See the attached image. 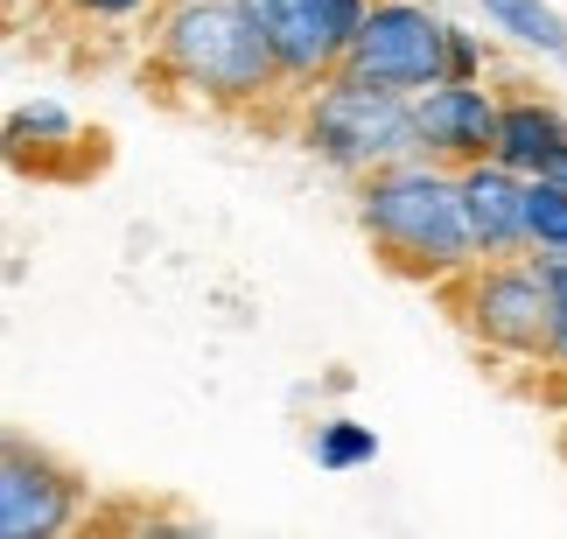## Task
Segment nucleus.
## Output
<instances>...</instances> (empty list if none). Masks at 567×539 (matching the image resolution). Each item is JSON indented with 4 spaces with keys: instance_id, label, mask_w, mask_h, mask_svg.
<instances>
[{
    "instance_id": "nucleus-1",
    "label": "nucleus",
    "mask_w": 567,
    "mask_h": 539,
    "mask_svg": "<svg viewBox=\"0 0 567 539\" xmlns=\"http://www.w3.org/2000/svg\"><path fill=\"white\" fill-rule=\"evenodd\" d=\"M358 218L400 273H470L476 260L463 189H455V176L427 168L421 155L372 168L358 189Z\"/></svg>"
},
{
    "instance_id": "nucleus-2",
    "label": "nucleus",
    "mask_w": 567,
    "mask_h": 539,
    "mask_svg": "<svg viewBox=\"0 0 567 539\" xmlns=\"http://www.w3.org/2000/svg\"><path fill=\"white\" fill-rule=\"evenodd\" d=\"M162 63L217 105H252L280 84L274 50L238 0H176L162 21Z\"/></svg>"
},
{
    "instance_id": "nucleus-3",
    "label": "nucleus",
    "mask_w": 567,
    "mask_h": 539,
    "mask_svg": "<svg viewBox=\"0 0 567 539\" xmlns=\"http://www.w3.org/2000/svg\"><path fill=\"white\" fill-rule=\"evenodd\" d=\"M309 147L343 176H372L385 162L421 155V126H413V99L392 92V84H364L351 71L316 77L309 120H301Z\"/></svg>"
},
{
    "instance_id": "nucleus-4",
    "label": "nucleus",
    "mask_w": 567,
    "mask_h": 539,
    "mask_svg": "<svg viewBox=\"0 0 567 539\" xmlns=\"http://www.w3.org/2000/svg\"><path fill=\"white\" fill-rule=\"evenodd\" d=\"M442 35L449 21L427 14L421 0H364L337 71H351L364 84H392V92H421V84L442 77Z\"/></svg>"
},
{
    "instance_id": "nucleus-5",
    "label": "nucleus",
    "mask_w": 567,
    "mask_h": 539,
    "mask_svg": "<svg viewBox=\"0 0 567 539\" xmlns=\"http://www.w3.org/2000/svg\"><path fill=\"white\" fill-rule=\"evenodd\" d=\"M252 14L259 42L274 50V71L288 84H316L337 71L343 42H351L364 0H238Z\"/></svg>"
},
{
    "instance_id": "nucleus-6",
    "label": "nucleus",
    "mask_w": 567,
    "mask_h": 539,
    "mask_svg": "<svg viewBox=\"0 0 567 539\" xmlns=\"http://www.w3.org/2000/svg\"><path fill=\"white\" fill-rule=\"evenodd\" d=\"M84 484L56 456L0 435V539H50L78 519Z\"/></svg>"
},
{
    "instance_id": "nucleus-7",
    "label": "nucleus",
    "mask_w": 567,
    "mask_h": 539,
    "mask_svg": "<svg viewBox=\"0 0 567 539\" xmlns=\"http://www.w3.org/2000/svg\"><path fill=\"white\" fill-rule=\"evenodd\" d=\"M463 309L476 322V336L497 343V351H518V357L547 351V336H554V294H547V280H539V267L470 273Z\"/></svg>"
},
{
    "instance_id": "nucleus-8",
    "label": "nucleus",
    "mask_w": 567,
    "mask_h": 539,
    "mask_svg": "<svg viewBox=\"0 0 567 539\" xmlns=\"http://www.w3.org/2000/svg\"><path fill=\"white\" fill-rule=\"evenodd\" d=\"M413 126H421V155H442V162L463 168L476 155H491L497 99L476 77H434V84H421V99H413Z\"/></svg>"
},
{
    "instance_id": "nucleus-9",
    "label": "nucleus",
    "mask_w": 567,
    "mask_h": 539,
    "mask_svg": "<svg viewBox=\"0 0 567 539\" xmlns=\"http://www.w3.org/2000/svg\"><path fill=\"white\" fill-rule=\"evenodd\" d=\"M455 189H463V218H470V239H476V252H518V246H526V218H518L526 176H512L505 162L476 155V162H463V176H455Z\"/></svg>"
},
{
    "instance_id": "nucleus-10",
    "label": "nucleus",
    "mask_w": 567,
    "mask_h": 539,
    "mask_svg": "<svg viewBox=\"0 0 567 539\" xmlns=\"http://www.w3.org/2000/svg\"><path fill=\"white\" fill-rule=\"evenodd\" d=\"M554 155H567V120L547 99H512L497 105V134H491V162H505L512 176H547Z\"/></svg>"
},
{
    "instance_id": "nucleus-11",
    "label": "nucleus",
    "mask_w": 567,
    "mask_h": 539,
    "mask_svg": "<svg viewBox=\"0 0 567 539\" xmlns=\"http://www.w3.org/2000/svg\"><path fill=\"white\" fill-rule=\"evenodd\" d=\"M484 14H497V29L518 35L526 50H539V56L567 63V21L547 8V0H484Z\"/></svg>"
},
{
    "instance_id": "nucleus-12",
    "label": "nucleus",
    "mask_w": 567,
    "mask_h": 539,
    "mask_svg": "<svg viewBox=\"0 0 567 539\" xmlns=\"http://www.w3.org/2000/svg\"><path fill=\"white\" fill-rule=\"evenodd\" d=\"M518 218H526V239L533 246L567 252V189H554L547 176H533L526 197H518Z\"/></svg>"
},
{
    "instance_id": "nucleus-13",
    "label": "nucleus",
    "mask_w": 567,
    "mask_h": 539,
    "mask_svg": "<svg viewBox=\"0 0 567 539\" xmlns=\"http://www.w3.org/2000/svg\"><path fill=\"white\" fill-rule=\"evenodd\" d=\"M379 456V435L372 427H358V421H330L316 435V463L322 469H358V463H372Z\"/></svg>"
},
{
    "instance_id": "nucleus-14",
    "label": "nucleus",
    "mask_w": 567,
    "mask_h": 539,
    "mask_svg": "<svg viewBox=\"0 0 567 539\" xmlns=\"http://www.w3.org/2000/svg\"><path fill=\"white\" fill-rule=\"evenodd\" d=\"M476 71H484V50H476V35L449 29V35H442V77H476Z\"/></svg>"
},
{
    "instance_id": "nucleus-15",
    "label": "nucleus",
    "mask_w": 567,
    "mask_h": 539,
    "mask_svg": "<svg viewBox=\"0 0 567 539\" xmlns=\"http://www.w3.org/2000/svg\"><path fill=\"white\" fill-rule=\"evenodd\" d=\"M84 14H99V21H126V14H141L147 0H78Z\"/></svg>"
},
{
    "instance_id": "nucleus-16",
    "label": "nucleus",
    "mask_w": 567,
    "mask_h": 539,
    "mask_svg": "<svg viewBox=\"0 0 567 539\" xmlns=\"http://www.w3.org/2000/svg\"><path fill=\"white\" fill-rule=\"evenodd\" d=\"M547 183H554V189H567V155H554V168H547Z\"/></svg>"
}]
</instances>
